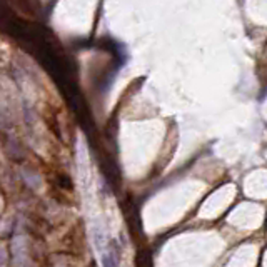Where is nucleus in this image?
<instances>
[{"mask_svg":"<svg viewBox=\"0 0 267 267\" xmlns=\"http://www.w3.org/2000/svg\"><path fill=\"white\" fill-rule=\"evenodd\" d=\"M102 267H119V254H117V242L111 241V249L102 254Z\"/></svg>","mask_w":267,"mask_h":267,"instance_id":"obj_1","label":"nucleus"}]
</instances>
